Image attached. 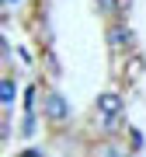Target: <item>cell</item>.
Returning <instances> with one entry per match:
<instances>
[{
    "label": "cell",
    "mask_w": 146,
    "mask_h": 157,
    "mask_svg": "<svg viewBox=\"0 0 146 157\" xmlns=\"http://www.w3.org/2000/svg\"><path fill=\"white\" fill-rule=\"evenodd\" d=\"M45 108H49V115H52V119H66V115H70V112H66V101L56 98V94L45 98Z\"/></svg>",
    "instance_id": "6da1fadb"
},
{
    "label": "cell",
    "mask_w": 146,
    "mask_h": 157,
    "mask_svg": "<svg viewBox=\"0 0 146 157\" xmlns=\"http://www.w3.org/2000/svg\"><path fill=\"white\" fill-rule=\"evenodd\" d=\"M101 108H104V115L111 119V115L122 112V98H118V94H101Z\"/></svg>",
    "instance_id": "7a4b0ae2"
},
{
    "label": "cell",
    "mask_w": 146,
    "mask_h": 157,
    "mask_svg": "<svg viewBox=\"0 0 146 157\" xmlns=\"http://www.w3.org/2000/svg\"><path fill=\"white\" fill-rule=\"evenodd\" d=\"M14 94H17V91H14V84H4V87H0V98H4V105H11V101H14Z\"/></svg>",
    "instance_id": "3957f363"
},
{
    "label": "cell",
    "mask_w": 146,
    "mask_h": 157,
    "mask_svg": "<svg viewBox=\"0 0 146 157\" xmlns=\"http://www.w3.org/2000/svg\"><path fill=\"white\" fill-rule=\"evenodd\" d=\"M21 157H42V154H38V150H24Z\"/></svg>",
    "instance_id": "277c9868"
},
{
    "label": "cell",
    "mask_w": 146,
    "mask_h": 157,
    "mask_svg": "<svg viewBox=\"0 0 146 157\" xmlns=\"http://www.w3.org/2000/svg\"><path fill=\"white\" fill-rule=\"evenodd\" d=\"M4 4H17V0H4Z\"/></svg>",
    "instance_id": "5b68a950"
}]
</instances>
